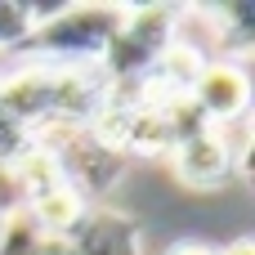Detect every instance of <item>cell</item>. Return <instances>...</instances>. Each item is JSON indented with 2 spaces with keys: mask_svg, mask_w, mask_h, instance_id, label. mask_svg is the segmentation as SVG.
<instances>
[{
  "mask_svg": "<svg viewBox=\"0 0 255 255\" xmlns=\"http://www.w3.org/2000/svg\"><path fill=\"white\" fill-rule=\"evenodd\" d=\"M117 22H121V4H58V13L31 31L22 58L49 63V67L103 63V54L117 36Z\"/></svg>",
  "mask_w": 255,
  "mask_h": 255,
  "instance_id": "cell-1",
  "label": "cell"
},
{
  "mask_svg": "<svg viewBox=\"0 0 255 255\" xmlns=\"http://www.w3.org/2000/svg\"><path fill=\"white\" fill-rule=\"evenodd\" d=\"M4 220H9V215H0V233H4Z\"/></svg>",
  "mask_w": 255,
  "mask_h": 255,
  "instance_id": "cell-13",
  "label": "cell"
},
{
  "mask_svg": "<svg viewBox=\"0 0 255 255\" xmlns=\"http://www.w3.org/2000/svg\"><path fill=\"white\" fill-rule=\"evenodd\" d=\"M72 247L81 255H148L143 224L126 211H112V206H90V215L72 233Z\"/></svg>",
  "mask_w": 255,
  "mask_h": 255,
  "instance_id": "cell-5",
  "label": "cell"
},
{
  "mask_svg": "<svg viewBox=\"0 0 255 255\" xmlns=\"http://www.w3.org/2000/svg\"><path fill=\"white\" fill-rule=\"evenodd\" d=\"M166 255H215V251H211L206 242H175Z\"/></svg>",
  "mask_w": 255,
  "mask_h": 255,
  "instance_id": "cell-11",
  "label": "cell"
},
{
  "mask_svg": "<svg viewBox=\"0 0 255 255\" xmlns=\"http://www.w3.org/2000/svg\"><path fill=\"white\" fill-rule=\"evenodd\" d=\"M36 247H40V229L27 220V211L9 215L0 233V255H36Z\"/></svg>",
  "mask_w": 255,
  "mask_h": 255,
  "instance_id": "cell-8",
  "label": "cell"
},
{
  "mask_svg": "<svg viewBox=\"0 0 255 255\" xmlns=\"http://www.w3.org/2000/svg\"><path fill=\"white\" fill-rule=\"evenodd\" d=\"M170 166H175V179L184 188H197V193H211L220 188L229 175H233V152H229V139L220 126H202L197 134L179 139L170 148Z\"/></svg>",
  "mask_w": 255,
  "mask_h": 255,
  "instance_id": "cell-4",
  "label": "cell"
},
{
  "mask_svg": "<svg viewBox=\"0 0 255 255\" xmlns=\"http://www.w3.org/2000/svg\"><path fill=\"white\" fill-rule=\"evenodd\" d=\"M179 9L170 4H121L117 36L103 54V72L112 85H143L161 49L179 36Z\"/></svg>",
  "mask_w": 255,
  "mask_h": 255,
  "instance_id": "cell-2",
  "label": "cell"
},
{
  "mask_svg": "<svg viewBox=\"0 0 255 255\" xmlns=\"http://www.w3.org/2000/svg\"><path fill=\"white\" fill-rule=\"evenodd\" d=\"M22 211V188L13 179V166L0 161V215H18Z\"/></svg>",
  "mask_w": 255,
  "mask_h": 255,
  "instance_id": "cell-9",
  "label": "cell"
},
{
  "mask_svg": "<svg viewBox=\"0 0 255 255\" xmlns=\"http://www.w3.org/2000/svg\"><path fill=\"white\" fill-rule=\"evenodd\" d=\"M22 211H27V220L40 229V238H72V233L81 229V220L90 215V202H85L76 188L63 184V188H54V193L27 202Z\"/></svg>",
  "mask_w": 255,
  "mask_h": 255,
  "instance_id": "cell-6",
  "label": "cell"
},
{
  "mask_svg": "<svg viewBox=\"0 0 255 255\" xmlns=\"http://www.w3.org/2000/svg\"><path fill=\"white\" fill-rule=\"evenodd\" d=\"M188 103L202 112L206 126H238L251 117V76H247V63L238 58H206L193 90H188Z\"/></svg>",
  "mask_w": 255,
  "mask_h": 255,
  "instance_id": "cell-3",
  "label": "cell"
},
{
  "mask_svg": "<svg viewBox=\"0 0 255 255\" xmlns=\"http://www.w3.org/2000/svg\"><path fill=\"white\" fill-rule=\"evenodd\" d=\"M215 255H255V238H238V242H229L224 251H215Z\"/></svg>",
  "mask_w": 255,
  "mask_h": 255,
  "instance_id": "cell-12",
  "label": "cell"
},
{
  "mask_svg": "<svg viewBox=\"0 0 255 255\" xmlns=\"http://www.w3.org/2000/svg\"><path fill=\"white\" fill-rule=\"evenodd\" d=\"M36 255H81V251L72 247V238H40Z\"/></svg>",
  "mask_w": 255,
  "mask_h": 255,
  "instance_id": "cell-10",
  "label": "cell"
},
{
  "mask_svg": "<svg viewBox=\"0 0 255 255\" xmlns=\"http://www.w3.org/2000/svg\"><path fill=\"white\" fill-rule=\"evenodd\" d=\"M36 31V18H31V4H13V0H0V54H22L27 40Z\"/></svg>",
  "mask_w": 255,
  "mask_h": 255,
  "instance_id": "cell-7",
  "label": "cell"
}]
</instances>
